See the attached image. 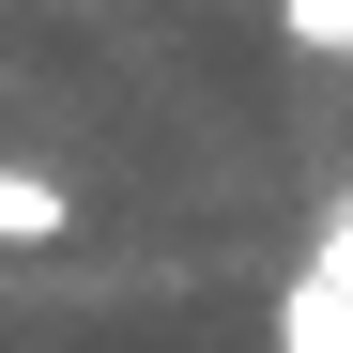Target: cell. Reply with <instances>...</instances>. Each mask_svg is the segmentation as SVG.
<instances>
[{"label":"cell","mask_w":353,"mask_h":353,"mask_svg":"<svg viewBox=\"0 0 353 353\" xmlns=\"http://www.w3.org/2000/svg\"><path fill=\"white\" fill-rule=\"evenodd\" d=\"M276 31L307 46V62H353V0H276Z\"/></svg>","instance_id":"obj_3"},{"label":"cell","mask_w":353,"mask_h":353,"mask_svg":"<svg viewBox=\"0 0 353 353\" xmlns=\"http://www.w3.org/2000/svg\"><path fill=\"white\" fill-rule=\"evenodd\" d=\"M77 230V185L62 169H0V246H62Z\"/></svg>","instance_id":"obj_1"},{"label":"cell","mask_w":353,"mask_h":353,"mask_svg":"<svg viewBox=\"0 0 353 353\" xmlns=\"http://www.w3.org/2000/svg\"><path fill=\"white\" fill-rule=\"evenodd\" d=\"M276 353H353V292L292 276V292H276Z\"/></svg>","instance_id":"obj_2"}]
</instances>
